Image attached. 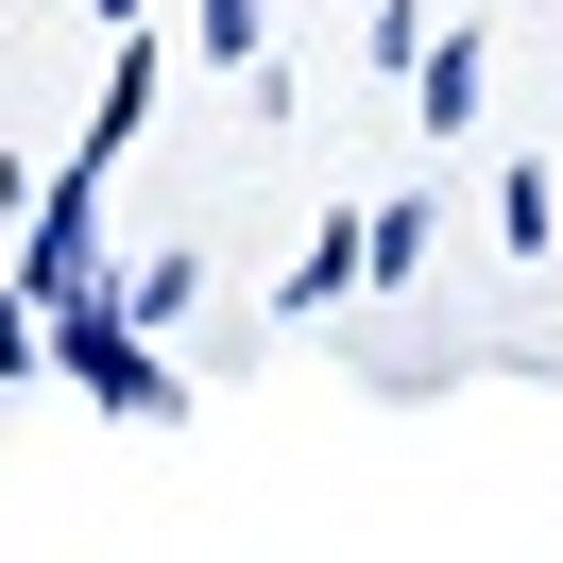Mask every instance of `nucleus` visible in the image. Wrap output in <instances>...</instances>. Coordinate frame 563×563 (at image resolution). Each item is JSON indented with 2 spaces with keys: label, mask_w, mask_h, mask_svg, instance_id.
Here are the masks:
<instances>
[{
  "label": "nucleus",
  "mask_w": 563,
  "mask_h": 563,
  "mask_svg": "<svg viewBox=\"0 0 563 563\" xmlns=\"http://www.w3.org/2000/svg\"><path fill=\"white\" fill-rule=\"evenodd\" d=\"M35 358H52V308H35L18 274H0V376H35Z\"/></svg>",
  "instance_id": "nucleus-6"
},
{
  "label": "nucleus",
  "mask_w": 563,
  "mask_h": 563,
  "mask_svg": "<svg viewBox=\"0 0 563 563\" xmlns=\"http://www.w3.org/2000/svg\"><path fill=\"white\" fill-rule=\"evenodd\" d=\"M342 290H358V222H324V240L290 256V308H342Z\"/></svg>",
  "instance_id": "nucleus-5"
},
{
  "label": "nucleus",
  "mask_w": 563,
  "mask_h": 563,
  "mask_svg": "<svg viewBox=\"0 0 563 563\" xmlns=\"http://www.w3.org/2000/svg\"><path fill=\"white\" fill-rule=\"evenodd\" d=\"M103 274V154H69V172H52V206H35V240H18V290H86Z\"/></svg>",
  "instance_id": "nucleus-2"
},
{
  "label": "nucleus",
  "mask_w": 563,
  "mask_h": 563,
  "mask_svg": "<svg viewBox=\"0 0 563 563\" xmlns=\"http://www.w3.org/2000/svg\"><path fill=\"white\" fill-rule=\"evenodd\" d=\"M358 274H427V188H393V206H358Z\"/></svg>",
  "instance_id": "nucleus-4"
},
{
  "label": "nucleus",
  "mask_w": 563,
  "mask_h": 563,
  "mask_svg": "<svg viewBox=\"0 0 563 563\" xmlns=\"http://www.w3.org/2000/svg\"><path fill=\"white\" fill-rule=\"evenodd\" d=\"M52 358H69L103 410H172V358H137V308H120V274L52 290Z\"/></svg>",
  "instance_id": "nucleus-1"
},
{
  "label": "nucleus",
  "mask_w": 563,
  "mask_h": 563,
  "mask_svg": "<svg viewBox=\"0 0 563 563\" xmlns=\"http://www.w3.org/2000/svg\"><path fill=\"white\" fill-rule=\"evenodd\" d=\"M478 86H495L478 35H427V52H410V103H427V120H478Z\"/></svg>",
  "instance_id": "nucleus-3"
}]
</instances>
